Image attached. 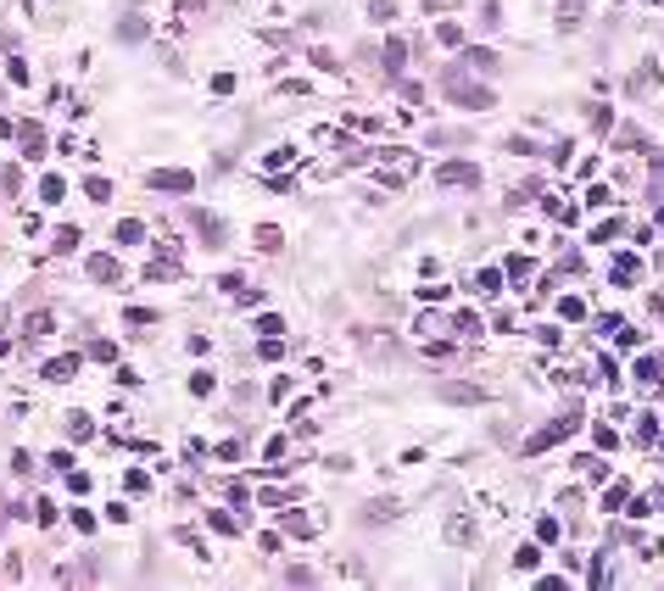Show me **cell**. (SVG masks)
Instances as JSON below:
<instances>
[{"mask_svg":"<svg viewBox=\"0 0 664 591\" xmlns=\"http://www.w3.org/2000/svg\"><path fill=\"white\" fill-rule=\"evenodd\" d=\"M447 95H452V101H464L469 112H480V106H491V90H480V84H469L464 73H447Z\"/></svg>","mask_w":664,"mask_h":591,"instance_id":"cell-1","label":"cell"},{"mask_svg":"<svg viewBox=\"0 0 664 591\" xmlns=\"http://www.w3.org/2000/svg\"><path fill=\"white\" fill-rule=\"evenodd\" d=\"M575 424H580V418H553L547 430H536V435L525 441V452H547V446H553V441H564V435H569Z\"/></svg>","mask_w":664,"mask_h":591,"instance_id":"cell-2","label":"cell"},{"mask_svg":"<svg viewBox=\"0 0 664 591\" xmlns=\"http://www.w3.org/2000/svg\"><path fill=\"white\" fill-rule=\"evenodd\" d=\"M257 329H263V335H279V329H285V318H279V313H263V324H257Z\"/></svg>","mask_w":664,"mask_h":591,"instance_id":"cell-25","label":"cell"},{"mask_svg":"<svg viewBox=\"0 0 664 591\" xmlns=\"http://www.w3.org/2000/svg\"><path fill=\"white\" fill-rule=\"evenodd\" d=\"M140 240H145V224L140 218H123L117 224V245H140Z\"/></svg>","mask_w":664,"mask_h":591,"instance_id":"cell-8","label":"cell"},{"mask_svg":"<svg viewBox=\"0 0 664 591\" xmlns=\"http://www.w3.org/2000/svg\"><path fill=\"white\" fill-rule=\"evenodd\" d=\"M497 285H503V274H497V268H480V274H475V290H486V296H497Z\"/></svg>","mask_w":664,"mask_h":591,"instance_id":"cell-13","label":"cell"},{"mask_svg":"<svg viewBox=\"0 0 664 591\" xmlns=\"http://www.w3.org/2000/svg\"><path fill=\"white\" fill-rule=\"evenodd\" d=\"M257 245L263 251H279V229H257Z\"/></svg>","mask_w":664,"mask_h":591,"instance_id":"cell-24","label":"cell"},{"mask_svg":"<svg viewBox=\"0 0 664 591\" xmlns=\"http://www.w3.org/2000/svg\"><path fill=\"white\" fill-rule=\"evenodd\" d=\"M17 140H23V156L28 162H45V129H39V123H23Z\"/></svg>","mask_w":664,"mask_h":591,"instance_id":"cell-4","label":"cell"},{"mask_svg":"<svg viewBox=\"0 0 664 591\" xmlns=\"http://www.w3.org/2000/svg\"><path fill=\"white\" fill-rule=\"evenodd\" d=\"M73 374H78V357H56V363H45V379H56V385H67Z\"/></svg>","mask_w":664,"mask_h":591,"instance_id":"cell-7","label":"cell"},{"mask_svg":"<svg viewBox=\"0 0 664 591\" xmlns=\"http://www.w3.org/2000/svg\"><path fill=\"white\" fill-rule=\"evenodd\" d=\"M206 524H213V530H224V535H235V530H240L229 514H206Z\"/></svg>","mask_w":664,"mask_h":591,"instance_id":"cell-21","label":"cell"},{"mask_svg":"<svg viewBox=\"0 0 664 591\" xmlns=\"http://www.w3.org/2000/svg\"><path fill=\"white\" fill-rule=\"evenodd\" d=\"M23 335H28V341H39V335H51V313H34V318H28V329H23Z\"/></svg>","mask_w":664,"mask_h":591,"instance_id":"cell-14","label":"cell"},{"mask_svg":"<svg viewBox=\"0 0 664 591\" xmlns=\"http://www.w3.org/2000/svg\"><path fill=\"white\" fill-rule=\"evenodd\" d=\"M90 430H95V424H90V418H84V413H73V424H67V435H73V441H90Z\"/></svg>","mask_w":664,"mask_h":591,"instance_id":"cell-17","label":"cell"},{"mask_svg":"<svg viewBox=\"0 0 664 591\" xmlns=\"http://www.w3.org/2000/svg\"><path fill=\"white\" fill-rule=\"evenodd\" d=\"M469 535H475V524H469V514H458V519H452V524H447V541H458V546H464Z\"/></svg>","mask_w":664,"mask_h":591,"instance_id":"cell-10","label":"cell"},{"mask_svg":"<svg viewBox=\"0 0 664 591\" xmlns=\"http://www.w3.org/2000/svg\"><path fill=\"white\" fill-rule=\"evenodd\" d=\"M84 195H90V201H112V184H106V179H84Z\"/></svg>","mask_w":664,"mask_h":591,"instance_id":"cell-18","label":"cell"},{"mask_svg":"<svg viewBox=\"0 0 664 591\" xmlns=\"http://www.w3.org/2000/svg\"><path fill=\"white\" fill-rule=\"evenodd\" d=\"M368 12H375V23H391V17H396V6H391V0H375Z\"/></svg>","mask_w":664,"mask_h":591,"instance_id":"cell-22","label":"cell"},{"mask_svg":"<svg viewBox=\"0 0 664 591\" xmlns=\"http://www.w3.org/2000/svg\"><path fill=\"white\" fill-rule=\"evenodd\" d=\"M51 251H56V257H67V251H78V229H56Z\"/></svg>","mask_w":664,"mask_h":591,"instance_id":"cell-11","label":"cell"},{"mask_svg":"<svg viewBox=\"0 0 664 591\" xmlns=\"http://www.w3.org/2000/svg\"><path fill=\"white\" fill-rule=\"evenodd\" d=\"M436 39H441V45H464V28H458V23H441Z\"/></svg>","mask_w":664,"mask_h":591,"instance_id":"cell-16","label":"cell"},{"mask_svg":"<svg viewBox=\"0 0 664 591\" xmlns=\"http://www.w3.org/2000/svg\"><path fill=\"white\" fill-rule=\"evenodd\" d=\"M145 34H151L145 17H123V23H117V39H145Z\"/></svg>","mask_w":664,"mask_h":591,"instance_id":"cell-9","label":"cell"},{"mask_svg":"<svg viewBox=\"0 0 664 591\" xmlns=\"http://www.w3.org/2000/svg\"><path fill=\"white\" fill-rule=\"evenodd\" d=\"M425 6H430V12H441V0H425Z\"/></svg>","mask_w":664,"mask_h":591,"instance_id":"cell-27","label":"cell"},{"mask_svg":"<svg viewBox=\"0 0 664 591\" xmlns=\"http://www.w3.org/2000/svg\"><path fill=\"white\" fill-rule=\"evenodd\" d=\"M39 195H45V201H62V179H56V173H45V184H39Z\"/></svg>","mask_w":664,"mask_h":591,"instance_id":"cell-20","label":"cell"},{"mask_svg":"<svg viewBox=\"0 0 664 591\" xmlns=\"http://www.w3.org/2000/svg\"><path fill=\"white\" fill-rule=\"evenodd\" d=\"M447 402H480L475 385H447Z\"/></svg>","mask_w":664,"mask_h":591,"instance_id":"cell-19","label":"cell"},{"mask_svg":"<svg viewBox=\"0 0 664 591\" xmlns=\"http://www.w3.org/2000/svg\"><path fill=\"white\" fill-rule=\"evenodd\" d=\"M441 184H480V167L475 162H441Z\"/></svg>","mask_w":664,"mask_h":591,"instance_id":"cell-3","label":"cell"},{"mask_svg":"<svg viewBox=\"0 0 664 591\" xmlns=\"http://www.w3.org/2000/svg\"><path fill=\"white\" fill-rule=\"evenodd\" d=\"M6 78L12 84H28V62H6Z\"/></svg>","mask_w":664,"mask_h":591,"instance_id":"cell-23","label":"cell"},{"mask_svg":"<svg viewBox=\"0 0 664 591\" xmlns=\"http://www.w3.org/2000/svg\"><path fill=\"white\" fill-rule=\"evenodd\" d=\"M190 224H195V229L206 234V245H224V224H218L213 213H190Z\"/></svg>","mask_w":664,"mask_h":591,"instance_id":"cell-6","label":"cell"},{"mask_svg":"<svg viewBox=\"0 0 664 591\" xmlns=\"http://www.w3.org/2000/svg\"><path fill=\"white\" fill-rule=\"evenodd\" d=\"M151 184H156V190H179V195L195 190V179L185 173V167H162V173H151Z\"/></svg>","mask_w":664,"mask_h":591,"instance_id":"cell-5","label":"cell"},{"mask_svg":"<svg viewBox=\"0 0 664 591\" xmlns=\"http://www.w3.org/2000/svg\"><path fill=\"white\" fill-rule=\"evenodd\" d=\"M90 357L95 363H112V341H90Z\"/></svg>","mask_w":664,"mask_h":591,"instance_id":"cell-26","label":"cell"},{"mask_svg":"<svg viewBox=\"0 0 664 591\" xmlns=\"http://www.w3.org/2000/svg\"><path fill=\"white\" fill-rule=\"evenodd\" d=\"M90 274H95L101 285H112V279H117V263H112V257H90Z\"/></svg>","mask_w":664,"mask_h":591,"instance_id":"cell-12","label":"cell"},{"mask_svg":"<svg viewBox=\"0 0 664 591\" xmlns=\"http://www.w3.org/2000/svg\"><path fill=\"white\" fill-rule=\"evenodd\" d=\"M402 62H407V45H402V39H391V45H386V67H391V73H396V67H402Z\"/></svg>","mask_w":664,"mask_h":591,"instance_id":"cell-15","label":"cell"}]
</instances>
